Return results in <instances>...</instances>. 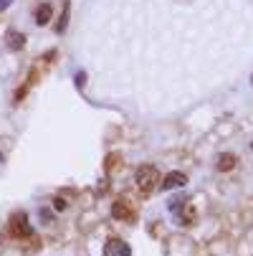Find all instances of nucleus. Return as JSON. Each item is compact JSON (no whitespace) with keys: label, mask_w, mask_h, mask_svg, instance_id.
<instances>
[{"label":"nucleus","mask_w":253,"mask_h":256,"mask_svg":"<svg viewBox=\"0 0 253 256\" xmlns=\"http://www.w3.org/2000/svg\"><path fill=\"white\" fill-rule=\"evenodd\" d=\"M134 182H137V190L142 196H152V190L160 186V172L155 165H139L134 172Z\"/></svg>","instance_id":"nucleus-1"},{"label":"nucleus","mask_w":253,"mask_h":256,"mask_svg":"<svg viewBox=\"0 0 253 256\" xmlns=\"http://www.w3.org/2000/svg\"><path fill=\"white\" fill-rule=\"evenodd\" d=\"M8 231H10L15 238H28V236L33 234V228H30V224H28V216H25L23 210H18V213H13V216H10V221H8Z\"/></svg>","instance_id":"nucleus-2"},{"label":"nucleus","mask_w":253,"mask_h":256,"mask_svg":"<svg viewBox=\"0 0 253 256\" xmlns=\"http://www.w3.org/2000/svg\"><path fill=\"white\" fill-rule=\"evenodd\" d=\"M183 186H188V175H185V172H177V170L167 172V175L160 180V188H162V190H175V188H183Z\"/></svg>","instance_id":"nucleus-3"},{"label":"nucleus","mask_w":253,"mask_h":256,"mask_svg":"<svg viewBox=\"0 0 253 256\" xmlns=\"http://www.w3.org/2000/svg\"><path fill=\"white\" fill-rule=\"evenodd\" d=\"M104 256H132V251H129V246L124 241L109 238V241H106V246H104Z\"/></svg>","instance_id":"nucleus-4"},{"label":"nucleus","mask_w":253,"mask_h":256,"mask_svg":"<svg viewBox=\"0 0 253 256\" xmlns=\"http://www.w3.org/2000/svg\"><path fill=\"white\" fill-rule=\"evenodd\" d=\"M112 216L117 218V221H132V206L127 203V200H114V206H112Z\"/></svg>","instance_id":"nucleus-5"},{"label":"nucleus","mask_w":253,"mask_h":256,"mask_svg":"<svg viewBox=\"0 0 253 256\" xmlns=\"http://www.w3.org/2000/svg\"><path fill=\"white\" fill-rule=\"evenodd\" d=\"M5 44H8L10 51H20V48L25 46V36L18 33V30H8V33H5Z\"/></svg>","instance_id":"nucleus-6"},{"label":"nucleus","mask_w":253,"mask_h":256,"mask_svg":"<svg viewBox=\"0 0 253 256\" xmlns=\"http://www.w3.org/2000/svg\"><path fill=\"white\" fill-rule=\"evenodd\" d=\"M236 155H231V152H223V155H218V160H215V168H218L221 172H228V170H233L236 168Z\"/></svg>","instance_id":"nucleus-7"},{"label":"nucleus","mask_w":253,"mask_h":256,"mask_svg":"<svg viewBox=\"0 0 253 256\" xmlns=\"http://www.w3.org/2000/svg\"><path fill=\"white\" fill-rule=\"evenodd\" d=\"M51 16H53L51 3H41L38 8H35V23H38V26H46L51 20Z\"/></svg>","instance_id":"nucleus-8"},{"label":"nucleus","mask_w":253,"mask_h":256,"mask_svg":"<svg viewBox=\"0 0 253 256\" xmlns=\"http://www.w3.org/2000/svg\"><path fill=\"white\" fill-rule=\"evenodd\" d=\"M175 213H177V221L183 226H193V221H195V208L193 206L185 203V210H175Z\"/></svg>","instance_id":"nucleus-9"},{"label":"nucleus","mask_w":253,"mask_h":256,"mask_svg":"<svg viewBox=\"0 0 253 256\" xmlns=\"http://www.w3.org/2000/svg\"><path fill=\"white\" fill-rule=\"evenodd\" d=\"M66 26H68V3L63 0V13H61V20H58L56 30H58V33H63V30H66Z\"/></svg>","instance_id":"nucleus-10"},{"label":"nucleus","mask_w":253,"mask_h":256,"mask_svg":"<svg viewBox=\"0 0 253 256\" xmlns=\"http://www.w3.org/2000/svg\"><path fill=\"white\" fill-rule=\"evenodd\" d=\"M53 203H56V210H66V200H61V198H56Z\"/></svg>","instance_id":"nucleus-11"},{"label":"nucleus","mask_w":253,"mask_h":256,"mask_svg":"<svg viewBox=\"0 0 253 256\" xmlns=\"http://www.w3.org/2000/svg\"><path fill=\"white\" fill-rule=\"evenodd\" d=\"M10 3H13V0H0V10H5Z\"/></svg>","instance_id":"nucleus-12"},{"label":"nucleus","mask_w":253,"mask_h":256,"mask_svg":"<svg viewBox=\"0 0 253 256\" xmlns=\"http://www.w3.org/2000/svg\"><path fill=\"white\" fill-rule=\"evenodd\" d=\"M251 150H253V142H251Z\"/></svg>","instance_id":"nucleus-13"},{"label":"nucleus","mask_w":253,"mask_h":256,"mask_svg":"<svg viewBox=\"0 0 253 256\" xmlns=\"http://www.w3.org/2000/svg\"><path fill=\"white\" fill-rule=\"evenodd\" d=\"M251 84H253V76H251Z\"/></svg>","instance_id":"nucleus-14"},{"label":"nucleus","mask_w":253,"mask_h":256,"mask_svg":"<svg viewBox=\"0 0 253 256\" xmlns=\"http://www.w3.org/2000/svg\"><path fill=\"white\" fill-rule=\"evenodd\" d=\"M0 160H3V155H0Z\"/></svg>","instance_id":"nucleus-15"}]
</instances>
